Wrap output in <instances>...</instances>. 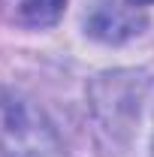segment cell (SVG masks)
<instances>
[{"mask_svg": "<svg viewBox=\"0 0 154 157\" xmlns=\"http://www.w3.org/2000/svg\"><path fill=\"white\" fill-rule=\"evenodd\" d=\"M0 154L3 157H64L55 127L30 100L15 91L0 94Z\"/></svg>", "mask_w": 154, "mask_h": 157, "instance_id": "6da1fadb", "label": "cell"}, {"mask_svg": "<svg viewBox=\"0 0 154 157\" xmlns=\"http://www.w3.org/2000/svg\"><path fill=\"white\" fill-rule=\"evenodd\" d=\"M67 0H0L6 21L18 27H48L60 18Z\"/></svg>", "mask_w": 154, "mask_h": 157, "instance_id": "7a4b0ae2", "label": "cell"}, {"mask_svg": "<svg viewBox=\"0 0 154 157\" xmlns=\"http://www.w3.org/2000/svg\"><path fill=\"white\" fill-rule=\"evenodd\" d=\"M130 6H148V3H154V0H127Z\"/></svg>", "mask_w": 154, "mask_h": 157, "instance_id": "3957f363", "label": "cell"}]
</instances>
